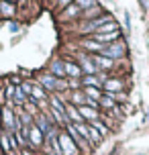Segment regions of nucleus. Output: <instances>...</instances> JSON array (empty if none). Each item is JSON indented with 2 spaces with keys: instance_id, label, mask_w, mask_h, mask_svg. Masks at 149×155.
Returning <instances> with one entry per match:
<instances>
[{
  "instance_id": "f257e3e1",
  "label": "nucleus",
  "mask_w": 149,
  "mask_h": 155,
  "mask_svg": "<svg viewBox=\"0 0 149 155\" xmlns=\"http://www.w3.org/2000/svg\"><path fill=\"white\" fill-rule=\"evenodd\" d=\"M110 21H114V18H112V15H108V12H104V15H100L98 18H92V21H82V23H80V33L92 37L96 31H100V27H104V25L110 23Z\"/></svg>"
},
{
  "instance_id": "f03ea898",
  "label": "nucleus",
  "mask_w": 149,
  "mask_h": 155,
  "mask_svg": "<svg viewBox=\"0 0 149 155\" xmlns=\"http://www.w3.org/2000/svg\"><path fill=\"white\" fill-rule=\"evenodd\" d=\"M127 53H129L127 41L125 39H118V41L110 43V45H104L102 53H98V55H104V57H108V59H112V61H118V59H125Z\"/></svg>"
},
{
  "instance_id": "7ed1b4c3",
  "label": "nucleus",
  "mask_w": 149,
  "mask_h": 155,
  "mask_svg": "<svg viewBox=\"0 0 149 155\" xmlns=\"http://www.w3.org/2000/svg\"><path fill=\"white\" fill-rule=\"evenodd\" d=\"M21 133H23L25 137H27V141H29V149L43 147V143H45V135H43V131H41L37 124H31L29 129H21Z\"/></svg>"
},
{
  "instance_id": "20e7f679",
  "label": "nucleus",
  "mask_w": 149,
  "mask_h": 155,
  "mask_svg": "<svg viewBox=\"0 0 149 155\" xmlns=\"http://www.w3.org/2000/svg\"><path fill=\"white\" fill-rule=\"evenodd\" d=\"M57 141H59V147H61L63 155H78L80 153L78 145H76V143H74V139L68 135V131H59Z\"/></svg>"
},
{
  "instance_id": "39448f33",
  "label": "nucleus",
  "mask_w": 149,
  "mask_h": 155,
  "mask_svg": "<svg viewBox=\"0 0 149 155\" xmlns=\"http://www.w3.org/2000/svg\"><path fill=\"white\" fill-rule=\"evenodd\" d=\"M78 65L84 76H96L98 74V68L92 61V55L90 53H78Z\"/></svg>"
},
{
  "instance_id": "423d86ee",
  "label": "nucleus",
  "mask_w": 149,
  "mask_h": 155,
  "mask_svg": "<svg viewBox=\"0 0 149 155\" xmlns=\"http://www.w3.org/2000/svg\"><path fill=\"white\" fill-rule=\"evenodd\" d=\"M123 90H125V82L121 78H108L102 84V92L104 94H121Z\"/></svg>"
},
{
  "instance_id": "0eeeda50",
  "label": "nucleus",
  "mask_w": 149,
  "mask_h": 155,
  "mask_svg": "<svg viewBox=\"0 0 149 155\" xmlns=\"http://www.w3.org/2000/svg\"><path fill=\"white\" fill-rule=\"evenodd\" d=\"M92 39L98 41L100 45H110V43H114L118 39H123V31L118 29V31H112V33H94Z\"/></svg>"
},
{
  "instance_id": "6e6552de",
  "label": "nucleus",
  "mask_w": 149,
  "mask_h": 155,
  "mask_svg": "<svg viewBox=\"0 0 149 155\" xmlns=\"http://www.w3.org/2000/svg\"><path fill=\"white\" fill-rule=\"evenodd\" d=\"M78 110H80V116L84 118V123H94V120H98L100 118V112H98V108H92V106H78Z\"/></svg>"
},
{
  "instance_id": "1a4fd4ad",
  "label": "nucleus",
  "mask_w": 149,
  "mask_h": 155,
  "mask_svg": "<svg viewBox=\"0 0 149 155\" xmlns=\"http://www.w3.org/2000/svg\"><path fill=\"white\" fill-rule=\"evenodd\" d=\"M49 74L55 76L57 80H65V61L63 59H53V61L49 63Z\"/></svg>"
},
{
  "instance_id": "9d476101",
  "label": "nucleus",
  "mask_w": 149,
  "mask_h": 155,
  "mask_svg": "<svg viewBox=\"0 0 149 155\" xmlns=\"http://www.w3.org/2000/svg\"><path fill=\"white\" fill-rule=\"evenodd\" d=\"M80 45H82V49H84V51H88L90 55H94V53H102V49H104V45H100V43H98V41H94L92 37L82 39V41H80Z\"/></svg>"
},
{
  "instance_id": "9b49d317",
  "label": "nucleus",
  "mask_w": 149,
  "mask_h": 155,
  "mask_svg": "<svg viewBox=\"0 0 149 155\" xmlns=\"http://www.w3.org/2000/svg\"><path fill=\"white\" fill-rule=\"evenodd\" d=\"M92 61H94V65L98 68V71H106V74H108V71L112 70V65H114V61H112V59L104 57V55H98V53L92 55Z\"/></svg>"
},
{
  "instance_id": "f8f14e48",
  "label": "nucleus",
  "mask_w": 149,
  "mask_h": 155,
  "mask_svg": "<svg viewBox=\"0 0 149 155\" xmlns=\"http://www.w3.org/2000/svg\"><path fill=\"white\" fill-rule=\"evenodd\" d=\"M82 76H84V74L80 70L78 61H65V78H68V80H80Z\"/></svg>"
},
{
  "instance_id": "ddd939ff",
  "label": "nucleus",
  "mask_w": 149,
  "mask_h": 155,
  "mask_svg": "<svg viewBox=\"0 0 149 155\" xmlns=\"http://www.w3.org/2000/svg\"><path fill=\"white\" fill-rule=\"evenodd\" d=\"M80 16H82V10L76 4H70L68 8H63V12L59 15V21H74V18H80Z\"/></svg>"
},
{
  "instance_id": "4468645a",
  "label": "nucleus",
  "mask_w": 149,
  "mask_h": 155,
  "mask_svg": "<svg viewBox=\"0 0 149 155\" xmlns=\"http://www.w3.org/2000/svg\"><path fill=\"white\" fill-rule=\"evenodd\" d=\"M35 124H37V127H39L41 131H43V135H47V133H49V129L53 127L51 118H49V116L45 114V112H39V114L35 116Z\"/></svg>"
},
{
  "instance_id": "2eb2a0df",
  "label": "nucleus",
  "mask_w": 149,
  "mask_h": 155,
  "mask_svg": "<svg viewBox=\"0 0 149 155\" xmlns=\"http://www.w3.org/2000/svg\"><path fill=\"white\" fill-rule=\"evenodd\" d=\"M98 106H100L102 110L110 112V110L117 106V100H114V96H112V94H104V92H102V98H100V102H98Z\"/></svg>"
},
{
  "instance_id": "dca6fc26",
  "label": "nucleus",
  "mask_w": 149,
  "mask_h": 155,
  "mask_svg": "<svg viewBox=\"0 0 149 155\" xmlns=\"http://www.w3.org/2000/svg\"><path fill=\"white\" fill-rule=\"evenodd\" d=\"M70 104H74V106H84L86 104V96H84V92L82 90H70Z\"/></svg>"
},
{
  "instance_id": "f3484780",
  "label": "nucleus",
  "mask_w": 149,
  "mask_h": 155,
  "mask_svg": "<svg viewBox=\"0 0 149 155\" xmlns=\"http://www.w3.org/2000/svg\"><path fill=\"white\" fill-rule=\"evenodd\" d=\"M80 82H82V88H100L102 90V82L98 80V76H82Z\"/></svg>"
},
{
  "instance_id": "a211bd4d",
  "label": "nucleus",
  "mask_w": 149,
  "mask_h": 155,
  "mask_svg": "<svg viewBox=\"0 0 149 155\" xmlns=\"http://www.w3.org/2000/svg\"><path fill=\"white\" fill-rule=\"evenodd\" d=\"M100 15H104V10H102L100 4H96L94 8H90V10H84L82 16H80V21H92V18H98Z\"/></svg>"
},
{
  "instance_id": "6ab92c4d",
  "label": "nucleus",
  "mask_w": 149,
  "mask_h": 155,
  "mask_svg": "<svg viewBox=\"0 0 149 155\" xmlns=\"http://www.w3.org/2000/svg\"><path fill=\"white\" fill-rule=\"evenodd\" d=\"M0 149L4 155H15L12 147H10V139H8V133L6 131H0Z\"/></svg>"
},
{
  "instance_id": "aec40b11",
  "label": "nucleus",
  "mask_w": 149,
  "mask_h": 155,
  "mask_svg": "<svg viewBox=\"0 0 149 155\" xmlns=\"http://www.w3.org/2000/svg\"><path fill=\"white\" fill-rule=\"evenodd\" d=\"M0 12H2V16H15L16 6L10 4V2H6V0H0Z\"/></svg>"
},
{
  "instance_id": "412c9836",
  "label": "nucleus",
  "mask_w": 149,
  "mask_h": 155,
  "mask_svg": "<svg viewBox=\"0 0 149 155\" xmlns=\"http://www.w3.org/2000/svg\"><path fill=\"white\" fill-rule=\"evenodd\" d=\"M82 92H84V96H86V98L96 100V102H100V98H102L100 88H82Z\"/></svg>"
},
{
  "instance_id": "4be33fe9",
  "label": "nucleus",
  "mask_w": 149,
  "mask_h": 155,
  "mask_svg": "<svg viewBox=\"0 0 149 155\" xmlns=\"http://www.w3.org/2000/svg\"><path fill=\"white\" fill-rule=\"evenodd\" d=\"M74 4L84 12V10H90V8H94L98 4V0H74Z\"/></svg>"
},
{
  "instance_id": "5701e85b",
  "label": "nucleus",
  "mask_w": 149,
  "mask_h": 155,
  "mask_svg": "<svg viewBox=\"0 0 149 155\" xmlns=\"http://www.w3.org/2000/svg\"><path fill=\"white\" fill-rule=\"evenodd\" d=\"M88 124H90L92 129H96V131L100 133L102 137H106V135H108V133H110V129H108V127H106V124H104V123H102V120H94V123H88Z\"/></svg>"
},
{
  "instance_id": "b1692460",
  "label": "nucleus",
  "mask_w": 149,
  "mask_h": 155,
  "mask_svg": "<svg viewBox=\"0 0 149 155\" xmlns=\"http://www.w3.org/2000/svg\"><path fill=\"white\" fill-rule=\"evenodd\" d=\"M23 110H25V112H29V114H31L33 118H35V116H37V114L41 112V108L37 106V104H35V102H31V100H29V102H27V104L23 106Z\"/></svg>"
},
{
  "instance_id": "393cba45",
  "label": "nucleus",
  "mask_w": 149,
  "mask_h": 155,
  "mask_svg": "<svg viewBox=\"0 0 149 155\" xmlns=\"http://www.w3.org/2000/svg\"><path fill=\"white\" fill-rule=\"evenodd\" d=\"M112 31H118V23H117V21L106 23L104 27H100V31H96V33H112Z\"/></svg>"
},
{
  "instance_id": "a878e982",
  "label": "nucleus",
  "mask_w": 149,
  "mask_h": 155,
  "mask_svg": "<svg viewBox=\"0 0 149 155\" xmlns=\"http://www.w3.org/2000/svg\"><path fill=\"white\" fill-rule=\"evenodd\" d=\"M33 86H35V82H31V80H23L18 88H21V90H23V92L27 94V96H31V92H33Z\"/></svg>"
},
{
  "instance_id": "bb28decb",
  "label": "nucleus",
  "mask_w": 149,
  "mask_h": 155,
  "mask_svg": "<svg viewBox=\"0 0 149 155\" xmlns=\"http://www.w3.org/2000/svg\"><path fill=\"white\" fill-rule=\"evenodd\" d=\"M70 4H74V0H57V8H59V10L68 8Z\"/></svg>"
},
{
  "instance_id": "cd10ccee",
  "label": "nucleus",
  "mask_w": 149,
  "mask_h": 155,
  "mask_svg": "<svg viewBox=\"0 0 149 155\" xmlns=\"http://www.w3.org/2000/svg\"><path fill=\"white\" fill-rule=\"evenodd\" d=\"M125 29H127V31H131V16L127 15V12H125Z\"/></svg>"
},
{
  "instance_id": "c85d7f7f",
  "label": "nucleus",
  "mask_w": 149,
  "mask_h": 155,
  "mask_svg": "<svg viewBox=\"0 0 149 155\" xmlns=\"http://www.w3.org/2000/svg\"><path fill=\"white\" fill-rule=\"evenodd\" d=\"M21 155H33V149H23V151H21Z\"/></svg>"
},
{
  "instance_id": "c756f323",
  "label": "nucleus",
  "mask_w": 149,
  "mask_h": 155,
  "mask_svg": "<svg viewBox=\"0 0 149 155\" xmlns=\"http://www.w3.org/2000/svg\"><path fill=\"white\" fill-rule=\"evenodd\" d=\"M6 2H10V4H15V6L18 4V0H6Z\"/></svg>"
},
{
  "instance_id": "7c9ffc66",
  "label": "nucleus",
  "mask_w": 149,
  "mask_h": 155,
  "mask_svg": "<svg viewBox=\"0 0 149 155\" xmlns=\"http://www.w3.org/2000/svg\"><path fill=\"white\" fill-rule=\"evenodd\" d=\"M0 114H2V104H0Z\"/></svg>"
}]
</instances>
